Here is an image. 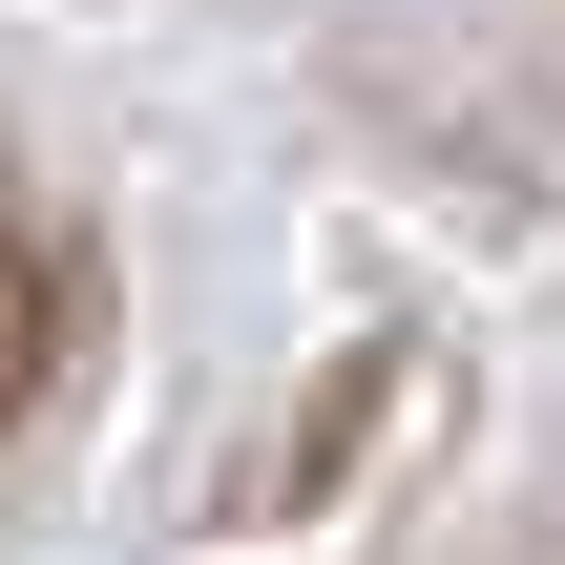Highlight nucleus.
Instances as JSON below:
<instances>
[{
  "label": "nucleus",
  "instance_id": "f257e3e1",
  "mask_svg": "<svg viewBox=\"0 0 565 565\" xmlns=\"http://www.w3.org/2000/svg\"><path fill=\"white\" fill-rule=\"evenodd\" d=\"M84 356V252L42 231V210H0V440L42 419V377Z\"/></svg>",
  "mask_w": 565,
  "mask_h": 565
}]
</instances>
